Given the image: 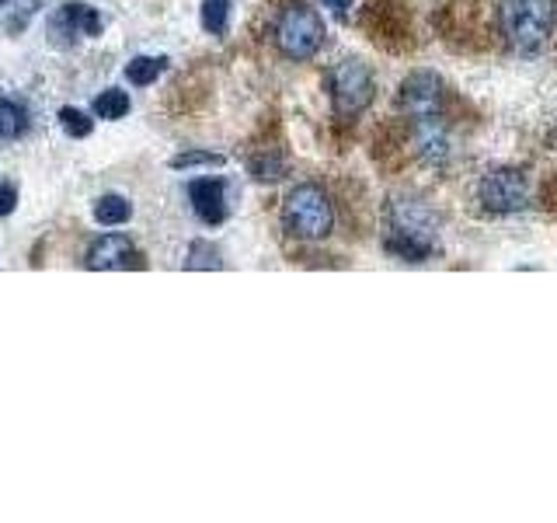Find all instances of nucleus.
I'll list each match as a JSON object with an SVG mask.
<instances>
[{
	"label": "nucleus",
	"mask_w": 557,
	"mask_h": 523,
	"mask_svg": "<svg viewBox=\"0 0 557 523\" xmlns=\"http://www.w3.org/2000/svg\"><path fill=\"white\" fill-rule=\"evenodd\" d=\"M435 231L440 223L429 214L425 203L414 199H394L391 206V231H387V248L408 262H422L435 248Z\"/></svg>",
	"instance_id": "f257e3e1"
},
{
	"label": "nucleus",
	"mask_w": 557,
	"mask_h": 523,
	"mask_svg": "<svg viewBox=\"0 0 557 523\" xmlns=\"http://www.w3.org/2000/svg\"><path fill=\"white\" fill-rule=\"evenodd\" d=\"M554 25L557 0H505L502 8V35L519 52H533L544 46Z\"/></svg>",
	"instance_id": "f03ea898"
},
{
	"label": "nucleus",
	"mask_w": 557,
	"mask_h": 523,
	"mask_svg": "<svg viewBox=\"0 0 557 523\" xmlns=\"http://www.w3.org/2000/svg\"><path fill=\"white\" fill-rule=\"evenodd\" d=\"M275 42L289 60H310L324 46V22L310 4H289L275 22Z\"/></svg>",
	"instance_id": "7ed1b4c3"
},
{
	"label": "nucleus",
	"mask_w": 557,
	"mask_h": 523,
	"mask_svg": "<svg viewBox=\"0 0 557 523\" xmlns=\"http://www.w3.org/2000/svg\"><path fill=\"white\" fill-rule=\"evenodd\" d=\"M283 220L296 238L321 241V238H327L331 223H335V209H331V199L318 185H300L289 192Z\"/></svg>",
	"instance_id": "20e7f679"
},
{
	"label": "nucleus",
	"mask_w": 557,
	"mask_h": 523,
	"mask_svg": "<svg viewBox=\"0 0 557 523\" xmlns=\"http://www.w3.org/2000/svg\"><path fill=\"white\" fill-rule=\"evenodd\" d=\"M373 74L370 66L359 60H345L331 70V98H335V109L342 115H359L366 105L373 101Z\"/></svg>",
	"instance_id": "39448f33"
},
{
	"label": "nucleus",
	"mask_w": 557,
	"mask_h": 523,
	"mask_svg": "<svg viewBox=\"0 0 557 523\" xmlns=\"http://www.w3.org/2000/svg\"><path fill=\"white\" fill-rule=\"evenodd\" d=\"M478 196L481 206L492 209V214H519V209L530 206V182L516 168H498L481 182Z\"/></svg>",
	"instance_id": "423d86ee"
},
{
	"label": "nucleus",
	"mask_w": 557,
	"mask_h": 523,
	"mask_svg": "<svg viewBox=\"0 0 557 523\" xmlns=\"http://www.w3.org/2000/svg\"><path fill=\"white\" fill-rule=\"evenodd\" d=\"M443 81L435 74H425V70H418L411 74L405 84H400V95H397V105L400 112H405L411 122L418 119H429V115H443Z\"/></svg>",
	"instance_id": "0eeeda50"
},
{
	"label": "nucleus",
	"mask_w": 557,
	"mask_h": 523,
	"mask_svg": "<svg viewBox=\"0 0 557 523\" xmlns=\"http://www.w3.org/2000/svg\"><path fill=\"white\" fill-rule=\"evenodd\" d=\"M87 266L98 269V272H109V269H139L144 266V255L136 252V244L126 234H104L91 244L87 252Z\"/></svg>",
	"instance_id": "6e6552de"
},
{
	"label": "nucleus",
	"mask_w": 557,
	"mask_h": 523,
	"mask_svg": "<svg viewBox=\"0 0 557 523\" xmlns=\"http://www.w3.org/2000/svg\"><path fill=\"white\" fill-rule=\"evenodd\" d=\"M52 42H66V39H81V35H84V39H98V35H101V14L91 8V4H77V0H74V4H63L60 8V14L57 17H52Z\"/></svg>",
	"instance_id": "1a4fd4ad"
},
{
	"label": "nucleus",
	"mask_w": 557,
	"mask_h": 523,
	"mask_svg": "<svg viewBox=\"0 0 557 523\" xmlns=\"http://www.w3.org/2000/svg\"><path fill=\"white\" fill-rule=\"evenodd\" d=\"M188 196L196 214L206 223H223L226 220V182L223 179H196L188 185Z\"/></svg>",
	"instance_id": "9d476101"
},
{
	"label": "nucleus",
	"mask_w": 557,
	"mask_h": 523,
	"mask_svg": "<svg viewBox=\"0 0 557 523\" xmlns=\"http://www.w3.org/2000/svg\"><path fill=\"white\" fill-rule=\"evenodd\" d=\"M414 147L432 165L446 161V157H449V133H446L443 115H429V119L414 122Z\"/></svg>",
	"instance_id": "9b49d317"
},
{
	"label": "nucleus",
	"mask_w": 557,
	"mask_h": 523,
	"mask_svg": "<svg viewBox=\"0 0 557 523\" xmlns=\"http://www.w3.org/2000/svg\"><path fill=\"white\" fill-rule=\"evenodd\" d=\"M28 133V109L14 98H0V139H17Z\"/></svg>",
	"instance_id": "f8f14e48"
},
{
	"label": "nucleus",
	"mask_w": 557,
	"mask_h": 523,
	"mask_svg": "<svg viewBox=\"0 0 557 523\" xmlns=\"http://www.w3.org/2000/svg\"><path fill=\"white\" fill-rule=\"evenodd\" d=\"M133 217V206L126 196H101L95 203V220L104 223V227H119V223H126Z\"/></svg>",
	"instance_id": "ddd939ff"
},
{
	"label": "nucleus",
	"mask_w": 557,
	"mask_h": 523,
	"mask_svg": "<svg viewBox=\"0 0 557 523\" xmlns=\"http://www.w3.org/2000/svg\"><path fill=\"white\" fill-rule=\"evenodd\" d=\"M164 66H168L164 57H136V60H129V66H126V77H129V84H136V87H147V84H153L157 77L164 74Z\"/></svg>",
	"instance_id": "4468645a"
},
{
	"label": "nucleus",
	"mask_w": 557,
	"mask_h": 523,
	"mask_svg": "<svg viewBox=\"0 0 557 523\" xmlns=\"http://www.w3.org/2000/svg\"><path fill=\"white\" fill-rule=\"evenodd\" d=\"M95 115L98 119H126L129 115V95L119 92V87H109L95 98Z\"/></svg>",
	"instance_id": "2eb2a0df"
},
{
	"label": "nucleus",
	"mask_w": 557,
	"mask_h": 523,
	"mask_svg": "<svg viewBox=\"0 0 557 523\" xmlns=\"http://www.w3.org/2000/svg\"><path fill=\"white\" fill-rule=\"evenodd\" d=\"M231 25V0H202V28L209 35H223Z\"/></svg>",
	"instance_id": "dca6fc26"
},
{
	"label": "nucleus",
	"mask_w": 557,
	"mask_h": 523,
	"mask_svg": "<svg viewBox=\"0 0 557 523\" xmlns=\"http://www.w3.org/2000/svg\"><path fill=\"white\" fill-rule=\"evenodd\" d=\"M60 126L74 136V139H84V136H91V130H95V119L87 115V112H81V109H60Z\"/></svg>",
	"instance_id": "f3484780"
},
{
	"label": "nucleus",
	"mask_w": 557,
	"mask_h": 523,
	"mask_svg": "<svg viewBox=\"0 0 557 523\" xmlns=\"http://www.w3.org/2000/svg\"><path fill=\"white\" fill-rule=\"evenodd\" d=\"M188 269H220L223 262H220V252L213 248V244H206V241H196L188 248V262H185Z\"/></svg>",
	"instance_id": "a211bd4d"
},
{
	"label": "nucleus",
	"mask_w": 557,
	"mask_h": 523,
	"mask_svg": "<svg viewBox=\"0 0 557 523\" xmlns=\"http://www.w3.org/2000/svg\"><path fill=\"white\" fill-rule=\"evenodd\" d=\"M251 171H255V179L275 182V179H283L286 165H283V157L272 154V157H255V161H251Z\"/></svg>",
	"instance_id": "6ab92c4d"
},
{
	"label": "nucleus",
	"mask_w": 557,
	"mask_h": 523,
	"mask_svg": "<svg viewBox=\"0 0 557 523\" xmlns=\"http://www.w3.org/2000/svg\"><path fill=\"white\" fill-rule=\"evenodd\" d=\"M191 165H223V157L209 154V150H188V154H178L171 161V168H191Z\"/></svg>",
	"instance_id": "aec40b11"
},
{
	"label": "nucleus",
	"mask_w": 557,
	"mask_h": 523,
	"mask_svg": "<svg viewBox=\"0 0 557 523\" xmlns=\"http://www.w3.org/2000/svg\"><path fill=\"white\" fill-rule=\"evenodd\" d=\"M17 206V188L11 182H0V217H11Z\"/></svg>",
	"instance_id": "412c9836"
},
{
	"label": "nucleus",
	"mask_w": 557,
	"mask_h": 523,
	"mask_svg": "<svg viewBox=\"0 0 557 523\" xmlns=\"http://www.w3.org/2000/svg\"><path fill=\"white\" fill-rule=\"evenodd\" d=\"M324 8H331L335 14H348V8H352V0H321Z\"/></svg>",
	"instance_id": "4be33fe9"
},
{
	"label": "nucleus",
	"mask_w": 557,
	"mask_h": 523,
	"mask_svg": "<svg viewBox=\"0 0 557 523\" xmlns=\"http://www.w3.org/2000/svg\"><path fill=\"white\" fill-rule=\"evenodd\" d=\"M4 4H8V0H0V8H4Z\"/></svg>",
	"instance_id": "5701e85b"
}]
</instances>
